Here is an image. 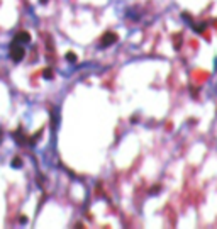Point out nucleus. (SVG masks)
Here are the masks:
<instances>
[{"label":"nucleus","instance_id":"1","mask_svg":"<svg viewBox=\"0 0 217 229\" xmlns=\"http://www.w3.org/2000/svg\"><path fill=\"white\" fill-rule=\"evenodd\" d=\"M26 56V49L22 46H17V44H12L10 46V58L14 61H22Z\"/></svg>","mask_w":217,"mask_h":229},{"label":"nucleus","instance_id":"2","mask_svg":"<svg viewBox=\"0 0 217 229\" xmlns=\"http://www.w3.org/2000/svg\"><path fill=\"white\" fill-rule=\"evenodd\" d=\"M114 42H117V34L115 32H105L104 36H102V39H100V44L102 46H110V44H114Z\"/></svg>","mask_w":217,"mask_h":229},{"label":"nucleus","instance_id":"3","mask_svg":"<svg viewBox=\"0 0 217 229\" xmlns=\"http://www.w3.org/2000/svg\"><path fill=\"white\" fill-rule=\"evenodd\" d=\"M15 41H17V42H22V44H26V42H29L31 41V34L27 32V31H20V32H17V36H15Z\"/></svg>","mask_w":217,"mask_h":229},{"label":"nucleus","instance_id":"4","mask_svg":"<svg viewBox=\"0 0 217 229\" xmlns=\"http://www.w3.org/2000/svg\"><path fill=\"white\" fill-rule=\"evenodd\" d=\"M42 75H44V78L46 80H51L53 78V71H51V68H46V70L42 71Z\"/></svg>","mask_w":217,"mask_h":229},{"label":"nucleus","instance_id":"5","mask_svg":"<svg viewBox=\"0 0 217 229\" xmlns=\"http://www.w3.org/2000/svg\"><path fill=\"white\" fill-rule=\"evenodd\" d=\"M66 60L71 61V63H77V54L75 53H66Z\"/></svg>","mask_w":217,"mask_h":229},{"label":"nucleus","instance_id":"6","mask_svg":"<svg viewBox=\"0 0 217 229\" xmlns=\"http://www.w3.org/2000/svg\"><path fill=\"white\" fill-rule=\"evenodd\" d=\"M12 166L20 168V166H22V161H20V158H14V159H12Z\"/></svg>","mask_w":217,"mask_h":229},{"label":"nucleus","instance_id":"7","mask_svg":"<svg viewBox=\"0 0 217 229\" xmlns=\"http://www.w3.org/2000/svg\"><path fill=\"white\" fill-rule=\"evenodd\" d=\"M41 2H42V3H46V2H48V0H41Z\"/></svg>","mask_w":217,"mask_h":229}]
</instances>
